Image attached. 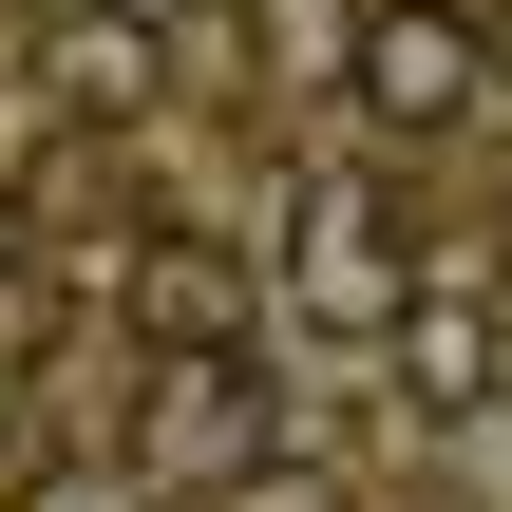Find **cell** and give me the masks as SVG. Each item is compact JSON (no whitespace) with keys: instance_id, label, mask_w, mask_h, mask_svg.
<instances>
[{"instance_id":"1","label":"cell","mask_w":512,"mask_h":512,"mask_svg":"<svg viewBox=\"0 0 512 512\" xmlns=\"http://www.w3.org/2000/svg\"><path fill=\"white\" fill-rule=\"evenodd\" d=\"M418 304V247H399V209L361 190V171H323L304 209H285V323H323V342H380Z\"/></svg>"},{"instance_id":"2","label":"cell","mask_w":512,"mask_h":512,"mask_svg":"<svg viewBox=\"0 0 512 512\" xmlns=\"http://www.w3.org/2000/svg\"><path fill=\"white\" fill-rule=\"evenodd\" d=\"M342 57H361V114H380V133H456V114H475V19H456V0H380Z\"/></svg>"},{"instance_id":"3","label":"cell","mask_w":512,"mask_h":512,"mask_svg":"<svg viewBox=\"0 0 512 512\" xmlns=\"http://www.w3.org/2000/svg\"><path fill=\"white\" fill-rule=\"evenodd\" d=\"M152 456H228V475H247V456H266V380H247L228 342H171V361H152Z\"/></svg>"},{"instance_id":"4","label":"cell","mask_w":512,"mask_h":512,"mask_svg":"<svg viewBox=\"0 0 512 512\" xmlns=\"http://www.w3.org/2000/svg\"><path fill=\"white\" fill-rule=\"evenodd\" d=\"M380 342H399V380H418L437 418H475V399H494V323H475V304H437V285H418Z\"/></svg>"},{"instance_id":"5","label":"cell","mask_w":512,"mask_h":512,"mask_svg":"<svg viewBox=\"0 0 512 512\" xmlns=\"http://www.w3.org/2000/svg\"><path fill=\"white\" fill-rule=\"evenodd\" d=\"M133 323H152V361H171V342H228V323H247V285H228V247H152V285H133Z\"/></svg>"},{"instance_id":"6","label":"cell","mask_w":512,"mask_h":512,"mask_svg":"<svg viewBox=\"0 0 512 512\" xmlns=\"http://www.w3.org/2000/svg\"><path fill=\"white\" fill-rule=\"evenodd\" d=\"M57 95L76 114H133L152 95V19H57Z\"/></svg>"},{"instance_id":"7","label":"cell","mask_w":512,"mask_h":512,"mask_svg":"<svg viewBox=\"0 0 512 512\" xmlns=\"http://www.w3.org/2000/svg\"><path fill=\"white\" fill-rule=\"evenodd\" d=\"M209 512H342V475H304V456H247V475H228Z\"/></svg>"}]
</instances>
